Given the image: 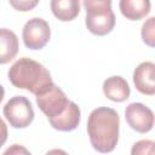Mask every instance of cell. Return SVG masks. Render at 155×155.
Wrapping results in <instances>:
<instances>
[{
    "instance_id": "6da1fadb",
    "label": "cell",
    "mask_w": 155,
    "mask_h": 155,
    "mask_svg": "<svg viewBox=\"0 0 155 155\" xmlns=\"http://www.w3.org/2000/svg\"><path fill=\"white\" fill-rule=\"evenodd\" d=\"M120 117L116 110L99 107L91 111L87 120V133L94 150L102 154L115 149L119 140Z\"/></svg>"
},
{
    "instance_id": "7a4b0ae2",
    "label": "cell",
    "mask_w": 155,
    "mask_h": 155,
    "mask_svg": "<svg viewBox=\"0 0 155 155\" xmlns=\"http://www.w3.org/2000/svg\"><path fill=\"white\" fill-rule=\"evenodd\" d=\"M7 76L15 87L28 90L35 96L53 84L50 71L41 63L28 57L16 61L8 69Z\"/></svg>"
},
{
    "instance_id": "3957f363",
    "label": "cell",
    "mask_w": 155,
    "mask_h": 155,
    "mask_svg": "<svg viewBox=\"0 0 155 155\" xmlns=\"http://www.w3.org/2000/svg\"><path fill=\"white\" fill-rule=\"evenodd\" d=\"M86 28L90 33L103 36L109 34L115 25V15L110 0H85Z\"/></svg>"
},
{
    "instance_id": "277c9868",
    "label": "cell",
    "mask_w": 155,
    "mask_h": 155,
    "mask_svg": "<svg viewBox=\"0 0 155 155\" xmlns=\"http://www.w3.org/2000/svg\"><path fill=\"white\" fill-rule=\"evenodd\" d=\"M4 115L13 128H25L34 120V109L27 97L15 96L5 104Z\"/></svg>"
},
{
    "instance_id": "5b68a950",
    "label": "cell",
    "mask_w": 155,
    "mask_h": 155,
    "mask_svg": "<svg viewBox=\"0 0 155 155\" xmlns=\"http://www.w3.org/2000/svg\"><path fill=\"white\" fill-rule=\"evenodd\" d=\"M69 102L70 101L62 91V88H59L54 84H52L44 92L36 96V104L48 120L56 119L61 114H63L68 108Z\"/></svg>"
},
{
    "instance_id": "8992f818",
    "label": "cell",
    "mask_w": 155,
    "mask_h": 155,
    "mask_svg": "<svg viewBox=\"0 0 155 155\" xmlns=\"http://www.w3.org/2000/svg\"><path fill=\"white\" fill-rule=\"evenodd\" d=\"M22 38L25 47L30 50H41L51 38L50 25L44 18L33 17L24 24Z\"/></svg>"
},
{
    "instance_id": "52a82bcc",
    "label": "cell",
    "mask_w": 155,
    "mask_h": 155,
    "mask_svg": "<svg viewBox=\"0 0 155 155\" xmlns=\"http://www.w3.org/2000/svg\"><path fill=\"white\" fill-rule=\"evenodd\" d=\"M125 119L128 126L138 133H147L154 126V113L143 103H131L126 107Z\"/></svg>"
},
{
    "instance_id": "ba28073f",
    "label": "cell",
    "mask_w": 155,
    "mask_h": 155,
    "mask_svg": "<svg viewBox=\"0 0 155 155\" xmlns=\"http://www.w3.org/2000/svg\"><path fill=\"white\" fill-rule=\"evenodd\" d=\"M133 82L140 93L153 96L155 93V64L153 62L140 63L133 71Z\"/></svg>"
},
{
    "instance_id": "9c48e42d",
    "label": "cell",
    "mask_w": 155,
    "mask_h": 155,
    "mask_svg": "<svg viewBox=\"0 0 155 155\" xmlns=\"http://www.w3.org/2000/svg\"><path fill=\"white\" fill-rule=\"evenodd\" d=\"M103 93L113 102H124L130 97L131 90L128 82L122 76L114 75L103 82Z\"/></svg>"
},
{
    "instance_id": "30bf717a",
    "label": "cell",
    "mask_w": 155,
    "mask_h": 155,
    "mask_svg": "<svg viewBox=\"0 0 155 155\" xmlns=\"http://www.w3.org/2000/svg\"><path fill=\"white\" fill-rule=\"evenodd\" d=\"M80 119H81L80 108L78 107L76 103L70 101L68 108L65 109V111L63 114H61L58 117L48 120V121H50V125L54 130L63 131V132H70L79 126Z\"/></svg>"
},
{
    "instance_id": "8fae6325",
    "label": "cell",
    "mask_w": 155,
    "mask_h": 155,
    "mask_svg": "<svg viewBox=\"0 0 155 155\" xmlns=\"http://www.w3.org/2000/svg\"><path fill=\"white\" fill-rule=\"evenodd\" d=\"M19 48L17 35L7 29L0 28V64H7L12 61Z\"/></svg>"
},
{
    "instance_id": "7c38bea8",
    "label": "cell",
    "mask_w": 155,
    "mask_h": 155,
    "mask_svg": "<svg viewBox=\"0 0 155 155\" xmlns=\"http://www.w3.org/2000/svg\"><path fill=\"white\" fill-rule=\"evenodd\" d=\"M149 0H121L119 2L120 11L130 21H138L150 12Z\"/></svg>"
},
{
    "instance_id": "4fadbf2b",
    "label": "cell",
    "mask_w": 155,
    "mask_h": 155,
    "mask_svg": "<svg viewBox=\"0 0 155 155\" xmlns=\"http://www.w3.org/2000/svg\"><path fill=\"white\" fill-rule=\"evenodd\" d=\"M50 6L54 17L63 22L73 21L80 12L79 0H52Z\"/></svg>"
},
{
    "instance_id": "5bb4252c",
    "label": "cell",
    "mask_w": 155,
    "mask_h": 155,
    "mask_svg": "<svg viewBox=\"0 0 155 155\" xmlns=\"http://www.w3.org/2000/svg\"><path fill=\"white\" fill-rule=\"evenodd\" d=\"M131 155H155V143L150 139H140L132 145Z\"/></svg>"
},
{
    "instance_id": "9a60e30c",
    "label": "cell",
    "mask_w": 155,
    "mask_h": 155,
    "mask_svg": "<svg viewBox=\"0 0 155 155\" xmlns=\"http://www.w3.org/2000/svg\"><path fill=\"white\" fill-rule=\"evenodd\" d=\"M142 39L143 41L150 46L154 47L155 45V18L150 17L142 27Z\"/></svg>"
},
{
    "instance_id": "2e32d148",
    "label": "cell",
    "mask_w": 155,
    "mask_h": 155,
    "mask_svg": "<svg viewBox=\"0 0 155 155\" xmlns=\"http://www.w3.org/2000/svg\"><path fill=\"white\" fill-rule=\"evenodd\" d=\"M10 5L13 6L16 10L18 11H30L33 7H35L38 5V0L34 1H28V0H19V1H10Z\"/></svg>"
},
{
    "instance_id": "e0dca14e",
    "label": "cell",
    "mask_w": 155,
    "mask_h": 155,
    "mask_svg": "<svg viewBox=\"0 0 155 155\" xmlns=\"http://www.w3.org/2000/svg\"><path fill=\"white\" fill-rule=\"evenodd\" d=\"M2 155H31V153L23 145L12 144L4 151Z\"/></svg>"
},
{
    "instance_id": "ac0fdd59",
    "label": "cell",
    "mask_w": 155,
    "mask_h": 155,
    "mask_svg": "<svg viewBox=\"0 0 155 155\" xmlns=\"http://www.w3.org/2000/svg\"><path fill=\"white\" fill-rule=\"evenodd\" d=\"M7 140V126L4 122V120L0 117V148L5 144Z\"/></svg>"
},
{
    "instance_id": "d6986e66",
    "label": "cell",
    "mask_w": 155,
    "mask_h": 155,
    "mask_svg": "<svg viewBox=\"0 0 155 155\" xmlns=\"http://www.w3.org/2000/svg\"><path fill=\"white\" fill-rule=\"evenodd\" d=\"M45 155H69V154L67 151L62 150V149H51Z\"/></svg>"
},
{
    "instance_id": "ffe728a7",
    "label": "cell",
    "mask_w": 155,
    "mask_h": 155,
    "mask_svg": "<svg viewBox=\"0 0 155 155\" xmlns=\"http://www.w3.org/2000/svg\"><path fill=\"white\" fill-rule=\"evenodd\" d=\"M4 96H5V90H4L2 85L0 84V103H1V102H2V99H4Z\"/></svg>"
}]
</instances>
